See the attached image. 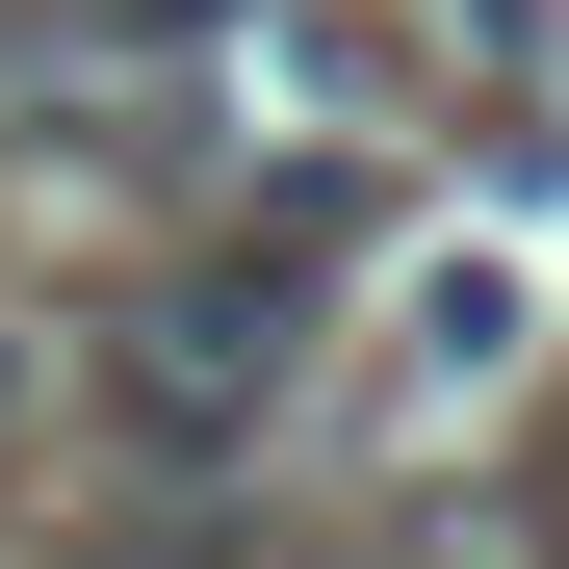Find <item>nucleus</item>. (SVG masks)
I'll return each mask as SVG.
<instances>
[{"label":"nucleus","mask_w":569,"mask_h":569,"mask_svg":"<svg viewBox=\"0 0 569 569\" xmlns=\"http://www.w3.org/2000/svg\"><path fill=\"white\" fill-rule=\"evenodd\" d=\"M492 569H569V518H543V543H492Z\"/></svg>","instance_id":"nucleus-3"},{"label":"nucleus","mask_w":569,"mask_h":569,"mask_svg":"<svg viewBox=\"0 0 569 569\" xmlns=\"http://www.w3.org/2000/svg\"><path fill=\"white\" fill-rule=\"evenodd\" d=\"M27 415H52V337H27V311H0V440H27Z\"/></svg>","instance_id":"nucleus-2"},{"label":"nucleus","mask_w":569,"mask_h":569,"mask_svg":"<svg viewBox=\"0 0 569 569\" xmlns=\"http://www.w3.org/2000/svg\"><path fill=\"white\" fill-rule=\"evenodd\" d=\"M311 362H337V259L311 233H208V259H156L104 311V440L130 466H259Z\"/></svg>","instance_id":"nucleus-1"}]
</instances>
